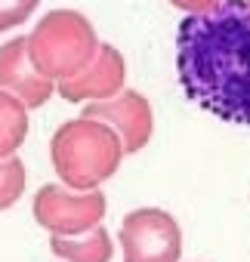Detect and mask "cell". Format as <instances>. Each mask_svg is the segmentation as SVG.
<instances>
[{
  "label": "cell",
  "instance_id": "1",
  "mask_svg": "<svg viewBox=\"0 0 250 262\" xmlns=\"http://www.w3.org/2000/svg\"><path fill=\"white\" fill-rule=\"evenodd\" d=\"M176 71L185 96L219 120L250 126V10L222 0L176 31Z\"/></svg>",
  "mask_w": 250,
  "mask_h": 262
},
{
  "label": "cell",
  "instance_id": "2",
  "mask_svg": "<svg viewBox=\"0 0 250 262\" xmlns=\"http://www.w3.org/2000/svg\"><path fill=\"white\" fill-rule=\"evenodd\" d=\"M50 161L62 185L74 191H93L117 173L123 161V145L108 123L80 114L65 120L53 133Z\"/></svg>",
  "mask_w": 250,
  "mask_h": 262
},
{
  "label": "cell",
  "instance_id": "3",
  "mask_svg": "<svg viewBox=\"0 0 250 262\" xmlns=\"http://www.w3.org/2000/svg\"><path fill=\"white\" fill-rule=\"evenodd\" d=\"M25 37L34 68L56 83L84 71L102 43L93 22L77 10H50Z\"/></svg>",
  "mask_w": 250,
  "mask_h": 262
},
{
  "label": "cell",
  "instance_id": "4",
  "mask_svg": "<svg viewBox=\"0 0 250 262\" xmlns=\"http://www.w3.org/2000/svg\"><path fill=\"white\" fill-rule=\"evenodd\" d=\"M105 210H108V201L99 188L74 191V188L59 185V182L40 185L34 194V204H31L34 222L40 228H47L50 234H59V237L87 234L90 228L102 225Z\"/></svg>",
  "mask_w": 250,
  "mask_h": 262
},
{
  "label": "cell",
  "instance_id": "5",
  "mask_svg": "<svg viewBox=\"0 0 250 262\" xmlns=\"http://www.w3.org/2000/svg\"><path fill=\"white\" fill-rule=\"evenodd\" d=\"M117 241L123 262H179L182 256V228L173 213L161 207H139L127 213Z\"/></svg>",
  "mask_w": 250,
  "mask_h": 262
},
{
  "label": "cell",
  "instance_id": "6",
  "mask_svg": "<svg viewBox=\"0 0 250 262\" xmlns=\"http://www.w3.org/2000/svg\"><path fill=\"white\" fill-rule=\"evenodd\" d=\"M84 117L102 120L108 123L114 133L120 136L123 155H136L149 145L152 133H155V111L152 102L139 93V90H127L123 86L117 96L111 99H99V102H87L84 105Z\"/></svg>",
  "mask_w": 250,
  "mask_h": 262
},
{
  "label": "cell",
  "instance_id": "7",
  "mask_svg": "<svg viewBox=\"0 0 250 262\" xmlns=\"http://www.w3.org/2000/svg\"><path fill=\"white\" fill-rule=\"evenodd\" d=\"M123 80H127V62H123V53L114 43H99V53L93 56V62L77 71L74 77H65L56 83L59 96L65 102L74 105H87V102H99V99H111L123 90Z\"/></svg>",
  "mask_w": 250,
  "mask_h": 262
},
{
  "label": "cell",
  "instance_id": "8",
  "mask_svg": "<svg viewBox=\"0 0 250 262\" xmlns=\"http://www.w3.org/2000/svg\"><path fill=\"white\" fill-rule=\"evenodd\" d=\"M0 90L13 93L16 99H22L31 108L47 105V99L56 93V80L44 77L31 56H28V37L16 34L7 43H0Z\"/></svg>",
  "mask_w": 250,
  "mask_h": 262
},
{
  "label": "cell",
  "instance_id": "9",
  "mask_svg": "<svg viewBox=\"0 0 250 262\" xmlns=\"http://www.w3.org/2000/svg\"><path fill=\"white\" fill-rule=\"evenodd\" d=\"M50 250H53V256H59L65 262H111V256H114L111 234L105 225H96L77 237L50 234Z\"/></svg>",
  "mask_w": 250,
  "mask_h": 262
},
{
  "label": "cell",
  "instance_id": "10",
  "mask_svg": "<svg viewBox=\"0 0 250 262\" xmlns=\"http://www.w3.org/2000/svg\"><path fill=\"white\" fill-rule=\"evenodd\" d=\"M28 136V105L0 90V158H13Z\"/></svg>",
  "mask_w": 250,
  "mask_h": 262
},
{
  "label": "cell",
  "instance_id": "11",
  "mask_svg": "<svg viewBox=\"0 0 250 262\" xmlns=\"http://www.w3.org/2000/svg\"><path fill=\"white\" fill-rule=\"evenodd\" d=\"M25 182H28V173L19 155L0 158V210H10L25 194Z\"/></svg>",
  "mask_w": 250,
  "mask_h": 262
},
{
  "label": "cell",
  "instance_id": "12",
  "mask_svg": "<svg viewBox=\"0 0 250 262\" xmlns=\"http://www.w3.org/2000/svg\"><path fill=\"white\" fill-rule=\"evenodd\" d=\"M37 4L40 0H0V34L16 25H25L37 10Z\"/></svg>",
  "mask_w": 250,
  "mask_h": 262
},
{
  "label": "cell",
  "instance_id": "13",
  "mask_svg": "<svg viewBox=\"0 0 250 262\" xmlns=\"http://www.w3.org/2000/svg\"><path fill=\"white\" fill-rule=\"evenodd\" d=\"M173 7H179L185 16H195V13H210V10H216L222 0H170Z\"/></svg>",
  "mask_w": 250,
  "mask_h": 262
},
{
  "label": "cell",
  "instance_id": "14",
  "mask_svg": "<svg viewBox=\"0 0 250 262\" xmlns=\"http://www.w3.org/2000/svg\"><path fill=\"white\" fill-rule=\"evenodd\" d=\"M244 4H247V10H250V0H244Z\"/></svg>",
  "mask_w": 250,
  "mask_h": 262
}]
</instances>
